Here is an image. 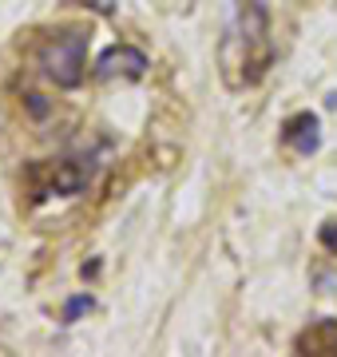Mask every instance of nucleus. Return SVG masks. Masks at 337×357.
Returning <instances> with one entry per match:
<instances>
[{
  "label": "nucleus",
  "instance_id": "obj_5",
  "mask_svg": "<svg viewBox=\"0 0 337 357\" xmlns=\"http://www.w3.org/2000/svg\"><path fill=\"white\" fill-rule=\"evenodd\" d=\"M282 143L294 147L298 155H313L318 147H322V123H318V115L313 112L290 115V119L282 123Z\"/></svg>",
  "mask_w": 337,
  "mask_h": 357
},
{
  "label": "nucleus",
  "instance_id": "obj_3",
  "mask_svg": "<svg viewBox=\"0 0 337 357\" xmlns=\"http://www.w3.org/2000/svg\"><path fill=\"white\" fill-rule=\"evenodd\" d=\"M84 56H88V32H68V36H56L40 60L48 79H56V88L72 91L84 84Z\"/></svg>",
  "mask_w": 337,
  "mask_h": 357
},
{
  "label": "nucleus",
  "instance_id": "obj_4",
  "mask_svg": "<svg viewBox=\"0 0 337 357\" xmlns=\"http://www.w3.org/2000/svg\"><path fill=\"white\" fill-rule=\"evenodd\" d=\"M147 52H139L135 44H111V48L95 60V76L100 79H116V76H123V79H143L147 76Z\"/></svg>",
  "mask_w": 337,
  "mask_h": 357
},
{
  "label": "nucleus",
  "instance_id": "obj_9",
  "mask_svg": "<svg viewBox=\"0 0 337 357\" xmlns=\"http://www.w3.org/2000/svg\"><path fill=\"white\" fill-rule=\"evenodd\" d=\"M28 112H32V115H36V119H44V115H48V112H52V103H48V100H44V96H40V91H28Z\"/></svg>",
  "mask_w": 337,
  "mask_h": 357
},
{
  "label": "nucleus",
  "instance_id": "obj_6",
  "mask_svg": "<svg viewBox=\"0 0 337 357\" xmlns=\"http://www.w3.org/2000/svg\"><path fill=\"white\" fill-rule=\"evenodd\" d=\"M294 354L334 357L337 354V321H313L310 330H301L294 337Z\"/></svg>",
  "mask_w": 337,
  "mask_h": 357
},
{
  "label": "nucleus",
  "instance_id": "obj_11",
  "mask_svg": "<svg viewBox=\"0 0 337 357\" xmlns=\"http://www.w3.org/2000/svg\"><path fill=\"white\" fill-rule=\"evenodd\" d=\"M325 107H337V91H329V100H325Z\"/></svg>",
  "mask_w": 337,
  "mask_h": 357
},
{
  "label": "nucleus",
  "instance_id": "obj_1",
  "mask_svg": "<svg viewBox=\"0 0 337 357\" xmlns=\"http://www.w3.org/2000/svg\"><path fill=\"white\" fill-rule=\"evenodd\" d=\"M222 79L226 88L242 91L262 84V76L274 64V44H270V13L262 0H242L238 4V24L222 40Z\"/></svg>",
  "mask_w": 337,
  "mask_h": 357
},
{
  "label": "nucleus",
  "instance_id": "obj_2",
  "mask_svg": "<svg viewBox=\"0 0 337 357\" xmlns=\"http://www.w3.org/2000/svg\"><path fill=\"white\" fill-rule=\"evenodd\" d=\"M88 187V167L76 159H40L24 167V191L32 203H44L52 195H79Z\"/></svg>",
  "mask_w": 337,
  "mask_h": 357
},
{
  "label": "nucleus",
  "instance_id": "obj_7",
  "mask_svg": "<svg viewBox=\"0 0 337 357\" xmlns=\"http://www.w3.org/2000/svg\"><path fill=\"white\" fill-rule=\"evenodd\" d=\"M91 306H95V302H91V294H76V298H68V302H64V321H68V326L79 321Z\"/></svg>",
  "mask_w": 337,
  "mask_h": 357
},
{
  "label": "nucleus",
  "instance_id": "obj_10",
  "mask_svg": "<svg viewBox=\"0 0 337 357\" xmlns=\"http://www.w3.org/2000/svg\"><path fill=\"white\" fill-rule=\"evenodd\" d=\"M79 274H84V278H95V274H100V262H84V270H79Z\"/></svg>",
  "mask_w": 337,
  "mask_h": 357
},
{
  "label": "nucleus",
  "instance_id": "obj_8",
  "mask_svg": "<svg viewBox=\"0 0 337 357\" xmlns=\"http://www.w3.org/2000/svg\"><path fill=\"white\" fill-rule=\"evenodd\" d=\"M318 238H322V246L329 250V255H337V218L322 222V230H318Z\"/></svg>",
  "mask_w": 337,
  "mask_h": 357
}]
</instances>
